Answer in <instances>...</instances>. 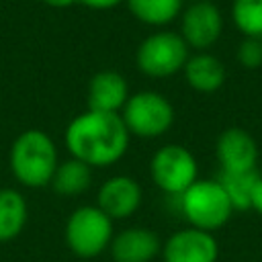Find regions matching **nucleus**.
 <instances>
[{
  "label": "nucleus",
  "instance_id": "obj_2",
  "mask_svg": "<svg viewBox=\"0 0 262 262\" xmlns=\"http://www.w3.org/2000/svg\"><path fill=\"white\" fill-rule=\"evenodd\" d=\"M59 164L55 141L43 129H25L8 151V166L18 184L27 188L49 186Z\"/></svg>",
  "mask_w": 262,
  "mask_h": 262
},
{
  "label": "nucleus",
  "instance_id": "obj_9",
  "mask_svg": "<svg viewBox=\"0 0 262 262\" xmlns=\"http://www.w3.org/2000/svg\"><path fill=\"white\" fill-rule=\"evenodd\" d=\"M160 256L162 262H217L219 242L215 233L188 225L168 235Z\"/></svg>",
  "mask_w": 262,
  "mask_h": 262
},
{
  "label": "nucleus",
  "instance_id": "obj_5",
  "mask_svg": "<svg viewBox=\"0 0 262 262\" xmlns=\"http://www.w3.org/2000/svg\"><path fill=\"white\" fill-rule=\"evenodd\" d=\"M119 115L129 135H135L141 139L162 137L174 125L172 102L162 92H156V90H139L129 94Z\"/></svg>",
  "mask_w": 262,
  "mask_h": 262
},
{
  "label": "nucleus",
  "instance_id": "obj_21",
  "mask_svg": "<svg viewBox=\"0 0 262 262\" xmlns=\"http://www.w3.org/2000/svg\"><path fill=\"white\" fill-rule=\"evenodd\" d=\"M80 4H84L86 8H92V10H108V8H115L117 4L125 2V0H78Z\"/></svg>",
  "mask_w": 262,
  "mask_h": 262
},
{
  "label": "nucleus",
  "instance_id": "obj_11",
  "mask_svg": "<svg viewBox=\"0 0 262 262\" xmlns=\"http://www.w3.org/2000/svg\"><path fill=\"white\" fill-rule=\"evenodd\" d=\"M143 201V190L133 176L117 174L106 178L96 196V207L102 209L113 221L129 219Z\"/></svg>",
  "mask_w": 262,
  "mask_h": 262
},
{
  "label": "nucleus",
  "instance_id": "obj_6",
  "mask_svg": "<svg viewBox=\"0 0 262 262\" xmlns=\"http://www.w3.org/2000/svg\"><path fill=\"white\" fill-rule=\"evenodd\" d=\"M188 45L174 31H156L147 35L135 53L137 70L147 78H170L182 72L188 59Z\"/></svg>",
  "mask_w": 262,
  "mask_h": 262
},
{
  "label": "nucleus",
  "instance_id": "obj_18",
  "mask_svg": "<svg viewBox=\"0 0 262 262\" xmlns=\"http://www.w3.org/2000/svg\"><path fill=\"white\" fill-rule=\"evenodd\" d=\"M262 174L258 170L248 172H219L217 180L223 186L225 194L229 196V203L233 211H250L252 207V190Z\"/></svg>",
  "mask_w": 262,
  "mask_h": 262
},
{
  "label": "nucleus",
  "instance_id": "obj_14",
  "mask_svg": "<svg viewBox=\"0 0 262 262\" xmlns=\"http://www.w3.org/2000/svg\"><path fill=\"white\" fill-rule=\"evenodd\" d=\"M182 74H184L186 84L201 94L217 92L225 84V78H227V72L221 59L209 51H196L194 55H188L182 68Z\"/></svg>",
  "mask_w": 262,
  "mask_h": 262
},
{
  "label": "nucleus",
  "instance_id": "obj_4",
  "mask_svg": "<svg viewBox=\"0 0 262 262\" xmlns=\"http://www.w3.org/2000/svg\"><path fill=\"white\" fill-rule=\"evenodd\" d=\"M113 223L115 221L96 205H82L74 209L66 221V244L78 258H94L108 250L115 235Z\"/></svg>",
  "mask_w": 262,
  "mask_h": 262
},
{
  "label": "nucleus",
  "instance_id": "obj_23",
  "mask_svg": "<svg viewBox=\"0 0 262 262\" xmlns=\"http://www.w3.org/2000/svg\"><path fill=\"white\" fill-rule=\"evenodd\" d=\"M41 2L47 4V6H51V8H68V6L76 4L78 0H41Z\"/></svg>",
  "mask_w": 262,
  "mask_h": 262
},
{
  "label": "nucleus",
  "instance_id": "obj_3",
  "mask_svg": "<svg viewBox=\"0 0 262 262\" xmlns=\"http://www.w3.org/2000/svg\"><path fill=\"white\" fill-rule=\"evenodd\" d=\"M176 199L188 225L211 233L221 229L235 213L217 178H199Z\"/></svg>",
  "mask_w": 262,
  "mask_h": 262
},
{
  "label": "nucleus",
  "instance_id": "obj_16",
  "mask_svg": "<svg viewBox=\"0 0 262 262\" xmlns=\"http://www.w3.org/2000/svg\"><path fill=\"white\" fill-rule=\"evenodd\" d=\"M29 205L16 188H0V242H10L25 229Z\"/></svg>",
  "mask_w": 262,
  "mask_h": 262
},
{
  "label": "nucleus",
  "instance_id": "obj_1",
  "mask_svg": "<svg viewBox=\"0 0 262 262\" xmlns=\"http://www.w3.org/2000/svg\"><path fill=\"white\" fill-rule=\"evenodd\" d=\"M129 139L131 135L119 113L92 108L76 115L63 133L70 156L82 160L90 168H108L117 164L127 154Z\"/></svg>",
  "mask_w": 262,
  "mask_h": 262
},
{
  "label": "nucleus",
  "instance_id": "obj_19",
  "mask_svg": "<svg viewBox=\"0 0 262 262\" xmlns=\"http://www.w3.org/2000/svg\"><path fill=\"white\" fill-rule=\"evenodd\" d=\"M231 20L244 37L262 39V0H233Z\"/></svg>",
  "mask_w": 262,
  "mask_h": 262
},
{
  "label": "nucleus",
  "instance_id": "obj_8",
  "mask_svg": "<svg viewBox=\"0 0 262 262\" xmlns=\"http://www.w3.org/2000/svg\"><path fill=\"white\" fill-rule=\"evenodd\" d=\"M223 33V16L211 0H194L180 12V37L190 49L207 51Z\"/></svg>",
  "mask_w": 262,
  "mask_h": 262
},
{
  "label": "nucleus",
  "instance_id": "obj_12",
  "mask_svg": "<svg viewBox=\"0 0 262 262\" xmlns=\"http://www.w3.org/2000/svg\"><path fill=\"white\" fill-rule=\"evenodd\" d=\"M108 252L115 262H154L162 252V239L154 229L133 225L113 235Z\"/></svg>",
  "mask_w": 262,
  "mask_h": 262
},
{
  "label": "nucleus",
  "instance_id": "obj_15",
  "mask_svg": "<svg viewBox=\"0 0 262 262\" xmlns=\"http://www.w3.org/2000/svg\"><path fill=\"white\" fill-rule=\"evenodd\" d=\"M49 184L59 196H80L92 184V168L70 156L68 160H59Z\"/></svg>",
  "mask_w": 262,
  "mask_h": 262
},
{
  "label": "nucleus",
  "instance_id": "obj_22",
  "mask_svg": "<svg viewBox=\"0 0 262 262\" xmlns=\"http://www.w3.org/2000/svg\"><path fill=\"white\" fill-rule=\"evenodd\" d=\"M250 209H254L262 217V176L258 178V182H256V186L252 190V207Z\"/></svg>",
  "mask_w": 262,
  "mask_h": 262
},
{
  "label": "nucleus",
  "instance_id": "obj_17",
  "mask_svg": "<svg viewBox=\"0 0 262 262\" xmlns=\"http://www.w3.org/2000/svg\"><path fill=\"white\" fill-rule=\"evenodd\" d=\"M184 0H125L129 12L143 25L164 27L180 16Z\"/></svg>",
  "mask_w": 262,
  "mask_h": 262
},
{
  "label": "nucleus",
  "instance_id": "obj_10",
  "mask_svg": "<svg viewBox=\"0 0 262 262\" xmlns=\"http://www.w3.org/2000/svg\"><path fill=\"white\" fill-rule=\"evenodd\" d=\"M215 158L221 172H248L256 170L258 143L244 127H227L215 141Z\"/></svg>",
  "mask_w": 262,
  "mask_h": 262
},
{
  "label": "nucleus",
  "instance_id": "obj_20",
  "mask_svg": "<svg viewBox=\"0 0 262 262\" xmlns=\"http://www.w3.org/2000/svg\"><path fill=\"white\" fill-rule=\"evenodd\" d=\"M235 57L246 70H258L262 66V39L244 37L237 45Z\"/></svg>",
  "mask_w": 262,
  "mask_h": 262
},
{
  "label": "nucleus",
  "instance_id": "obj_13",
  "mask_svg": "<svg viewBox=\"0 0 262 262\" xmlns=\"http://www.w3.org/2000/svg\"><path fill=\"white\" fill-rule=\"evenodd\" d=\"M129 98L127 80L115 70H100L88 82V108L102 113H121Z\"/></svg>",
  "mask_w": 262,
  "mask_h": 262
},
{
  "label": "nucleus",
  "instance_id": "obj_7",
  "mask_svg": "<svg viewBox=\"0 0 262 262\" xmlns=\"http://www.w3.org/2000/svg\"><path fill=\"white\" fill-rule=\"evenodd\" d=\"M149 176L162 192L180 196L199 180V164L188 147L180 143H166L154 151L149 160Z\"/></svg>",
  "mask_w": 262,
  "mask_h": 262
}]
</instances>
